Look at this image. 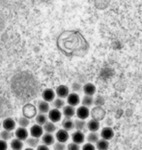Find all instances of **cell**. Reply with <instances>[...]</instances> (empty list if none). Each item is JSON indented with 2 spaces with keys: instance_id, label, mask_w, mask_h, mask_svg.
<instances>
[{
  "instance_id": "1",
  "label": "cell",
  "mask_w": 142,
  "mask_h": 150,
  "mask_svg": "<svg viewBox=\"0 0 142 150\" xmlns=\"http://www.w3.org/2000/svg\"><path fill=\"white\" fill-rule=\"evenodd\" d=\"M12 88L15 95L26 98L36 94L38 82L30 73L20 72L12 79Z\"/></svg>"
},
{
  "instance_id": "2",
  "label": "cell",
  "mask_w": 142,
  "mask_h": 150,
  "mask_svg": "<svg viewBox=\"0 0 142 150\" xmlns=\"http://www.w3.org/2000/svg\"><path fill=\"white\" fill-rule=\"evenodd\" d=\"M22 114H23L24 117L28 118V119L35 117L36 114H37V108L32 104L24 105L23 108H22Z\"/></svg>"
},
{
  "instance_id": "3",
  "label": "cell",
  "mask_w": 142,
  "mask_h": 150,
  "mask_svg": "<svg viewBox=\"0 0 142 150\" xmlns=\"http://www.w3.org/2000/svg\"><path fill=\"white\" fill-rule=\"evenodd\" d=\"M90 114L93 119L101 121L105 119V110H103L102 106H96L92 110L90 111Z\"/></svg>"
},
{
  "instance_id": "4",
  "label": "cell",
  "mask_w": 142,
  "mask_h": 150,
  "mask_svg": "<svg viewBox=\"0 0 142 150\" xmlns=\"http://www.w3.org/2000/svg\"><path fill=\"white\" fill-rule=\"evenodd\" d=\"M62 117V112L58 108H52V110H49V119L53 123L59 122L61 120Z\"/></svg>"
},
{
  "instance_id": "5",
  "label": "cell",
  "mask_w": 142,
  "mask_h": 150,
  "mask_svg": "<svg viewBox=\"0 0 142 150\" xmlns=\"http://www.w3.org/2000/svg\"><path fill=\"white\" fill-rule=\"evenodd\" d=\"M75 114H77V116L79 118V119L85 120L90 116V110H89V108H87L85 106H81L75 110Z\"/></svg>"
},
{
  "instance_id": "6",
  "label": "cell",
  "mask_w": 142,
  "mask_h": 150,
  "mask_svg": "<svg viewBox=\"0 0 142 150\" xmlns=\"http://www.w3.org/2000/svg\"><path fill=\"white\" fill-rule=\"evenodd\" d=\"M30 134H31V137H33V138L40 139L44 134L43 127L39 125V124H35V125H33L30 128Z\"/></svg>"
},
{
  "instance_id": "7",
  "label": "cell",
  "mask_w": 142,
  "mask_h": 150,
  "mask_svg": "<svg viewBox=\"0 0 142 150\" xmlns=\"http://www.w3.org/2000/svg\"><path fill=\"white\" fill-rule=\"evenodd\" d=\"M55 137H56V139H57L59 142H63V143H65L69 139V138H70L68 131L65 129L58 130L55 134Z\"/></svg>"
},
{
  "instance_id": "8",
  "label": "cell",
  "mask_w": 142,
  "mask_h": 150,
  "mask_svg": "<svg viewBox=\"0 0 142 150\" xmlns=\"http://www.w3.org/2000/svg\"><path fill=\"white\" fill-rule=\"evenodd\" d=\"M69 94H70V89H69L67 85L61 84L56 88V95H57L59 98H62V99L67 98Z\"/></svg>"
},
{
  "instance_id": "9",
  "label": "cell",
  "mask_w": 142,
  "mask_h": 150,
  "mask_svg": "<svg viewBox=\"0 0 142 150\" xmlns=\"http://www.w3.org/2000/svg\"><path fill=\"white\" fill-rule=\"evenodd\" d=\"M82 90L84 92L85 95H89V96H93V95L96 93L97 91V88H96V85L92 82H87L82 86Z\"/></svg>"
},
{
  "instance_id": "10",
  "label": "cell",
  "mask_w": 142,
  "mask_h": 150,
  "mask_svg": "<svg viewBox=\"0 0 142 150\" xmlns=\"http://www.w3.org/2000/svg\"><path fill=\"white\" fill-rule=\"evenodd\" d=\"M67 102L70 106L75 107L80 103V98H79V96H78L77 93L74 92V93L69 94L67 96Z\"/></svg>"
},
{
  "instance_id": "11",
  "label": "cell",
  "mask_w": 142,
  "mask_h": 150,
  "mask_svg": "<svg viewBox=\"0 0 142 150\" xmlns=\"http://www.w3.org/2000/svg\"><path fill=\"white\" fill-rule=\"evenodd\" d=\"M43 100L46 102H52L55 98V92L50 88H46L42 93Z\"/></svg>"
},
{
  "instance_id": "12",
  "label": "cell",
  "mask_w": 142,
  "mask_h": 150,
  "mask_svg": "<svg viewBox=\"0 0 142 150\" xmlns=\"http://www.w3.org/2000/svg\"><path fill=\"white\" fill-rule=\"evenodd\" d=\"M2 126H3V128H4V130L12 132V131L15 130V121L11 117L5 118L2 123Z\"/></svg>"
},
{
  "instance_id": "13",
  "label": "cell",
  "mask_w": 142,
  "mask_h": 150,
  "mask_svg": "<svg viewBox=\"0 0 142 150\" xmlns=\"http://www.w3.org/2000/svg\"><path fill=\"white\" fill-rule=\"evenodd\" d=\"M72 142H75L77 144H81L84 139H85V136L83 132L81 131H75V132L72 135Z\"/></svg>"
},
{
  "instance_id": "14",
  "label": "cell",
  "mask_w": 142,
  "mask_h": 150,
  "mask_svg": "<svg viewBox=\"0 0 142 150\" xmlns=\"http://www.w3.org/2000/svg\"><path fill=\"white\" fill-rule=\"evenodd\" d=\"M28 131L26 130V128H23V127H20L18 128L17 131H15V138L20 139V140H26V139L28 138Z\"/></svg>"
},
{
  "instance_id": "15",
  "label": "cell",
  "mask_w": 142,
  "mask_h": 150,
  "mask_svg": "<svg viewBox=\"0 0 142 150\" xmlns=\"http://www.w3.org/2000/svg\"><path fill=\"white\" fill-rule=\"evenodd\" d=\"M101 137H102V139H103L110 140L114 137V132H113V130L110 128V127H105V128L102 130V132H101Z\"/></svg>"
},
{
  "instance_id": "16",
  "label": "cell",
  "mask_w": 142,
  "mask_h": 150,
  "mask_svg": "<svg viewBox=\"0 0 142 150\" xmlns=\"http://www.w3.org/2000/svg\"><path fill=\"white\" fill-rule=\"evenodd\" d=\"M86 127H87V129L90 131V132H98V130H99L100 127H101L100 121L95 120L92 118V119L89 120L86 123Z\"/></svg>"
},
{
  "instance_id": "17",
  "label": "cell",
  "mask_w": 142,
  "mask_h": 150,
  "mask_svg": "<svg viewBox=\"0 0 142 150\" xmlns=\"http://www.w3.org/2000/svg\"><path fill=\"white\" fill-rule=\"evenodd\" d=\"M54 137H53L52 134L50 133H46V134H43L42 136V142H43V144H46L47 146L49 145H52L54 143Z\"/></svg>"
},
{
  "instance_id": "18",
  "label": "cell",
  "mask_w": 142,
  "mask_h": 150,
  "mask_svg": "<svg viewBox=\"0 0 142 150\" xmlns=\"http://www.w3.org/2000/svg\"><path fill=\"white\" fill-rule=\"evenodd\" d=\"M63 114H64L65 117L72 118L75 114V107L70 106V105H68V106H64L63 107Z\"/></svg>"
},
{
  "instance_id": "19",
  "label": "cell",
  "mask_w": 142,
  "mask_h": 150,
  "mask_svg": "<svg viewBox=\"0 0 142 150\" xmlns=\"http://www.w3.org/2000/svg\"><path fill=\"white\" fill-rule=\"evenodd\" d=\"M38 110L40 111L41 113H46L49 112V102H46V101H40L38 102Z\"/></svg>"
},
{
  "instance_id": "20",
  "label": "cell",
  "mask_w": 142,
  "mask_h": 150,
  "mask_svg": "<svg viewBox=\"0 0 142 150\" xmlns=\"http://www.w3.org/2000/svg\"><path fill=\"white\" fill-rule=\"evenodd\" d=\"M62 127H63V129L67 130L69 132V131H71L75 128V122L71 119V118L66 117L62 122Z\"/></svg>"
},
{
  "instance_id": "21",
  "label": "cell",
  "mask_w": 142,
  "mask_h": 150,
  "mask_svg": "<svg viewBox=\"0 0 142 150\" xmlns=\"http://www.w3.org/2000/svg\"><path fill=\"white\" fill-rule=\"evenodd\" d=\"M11 148L13 150H22L23 148V142H22V140H20V139H12V142H11Z\"/></svg>"
},
{
  "instance_id": "22",
  "label": "cell",
  "mask_w": 142,
  "mask_h": 150,
  "mask_svg": "<svg viewBox=\"0 0 142 150\" xmlns=\"http://www.w3.org/2000/svg\"><path fill=\"white\" fill-rule=\"evenodd\" d=\"M43 129H44V131H46V133L52 134L53 132H55V130H56L55 123L51 122V121H46V122L44 124Z\"/></svg>"
},
{
  "instance_id": "23",
  "label": "cell",
  "mask_w": 142,
  "mask_h": 150,
  "mask_svg": "<svg viewBox=\"0 0 142 150\" xmlns=\"http://www.w3.org/2000/svg\"><path fill=\"white\" fill-rule=\"evenodd\" d=\"M96 144H97V148L98 150H107L109 148V142H108V140H106V139H99L98 142H96Z\"/></svg>"
},
{
  "instance_id": "24",
  "label": "cell",
  "mask_w": 142,
  "mask_h": 150,
  "mask_svg": "<svg viewBox=\"0 0 142 150\" xmlns=\"http://www.w3.org/2000/svg\"><path fill=\"white\" fill-rule=\"evenodd\" d=\"M75 122V128L77 129V131H81V132H83V130H85L86 128V122L83 120V119H77Z\"/></svg>"
},
{
  "instance_id": "25",
  "label": "cell",
  "mask_w": 142,
  "mask_h": 150,
  "mask_svg": "<svg viewBox=\"0 0 142 150\" xmlns=\"http://www.w3.org/2000/svg\"><path fill=\"white\" fill-rule=\"evenodd\" d=\"M81 103H82V106L89 108V107L93 106V105H94V98H93V96L85 95V96L83 97V99H82V101H81Z\"/></svg>"
},
{
  "instance_id": "26",
  "label": "cell",
  "mask_w": 142,
  "mask_h": 150,
  "mask_svg": "<svg viewBox=\"0 0 142 150\" xmlns=\"http://www.w3.org/2000/svg\"><path fill=\"white\" fill-rule=\"evenodd\" d=\"M35 120H36V123L39 124V125H44L46 121H47V116L46 115V113H39V114H36L35 116Z\"/></svg>"
},
{
  "instance_id": "27",
  "label": "cell",
  "mask_w": 142,
  "mask_h": 150,
  "mask_svg": "<svg viewBox=\"0 0 142 150\" xmlns=\"http://www.w3.org/2000/svg\"><path fill=\"white\" fill-rule=\"evenodd\" d=\"M99 135H98L97 132H90L89 135L87 136V142L90 143H96L98 140H99Z\"/></svg>"
},
{
  "instance_id": "28",
  "label": "cell",
  "mask_w": 142,
  "mask_h": 150,
  "mask_svg": "<svg viewBox=\"0 0 142 150\" xmlns=\"http://www.w3.org/2000/svg\"><path fill=\"white\" fill-rule=\"evenodd\" d=\"M26 143L27 145L29 146L31 148H34V147H37L38 145H39V139L37 138H33V137H31L29 139H26Z\"/></svg>"
},
{
  "instance_id": "29",
  "label": "cell",
  "mask_w": 142,
  "mask_h": 150,
  "mask_svg": "<svg viewBox=\"0 0 142 150\" xmlns=\"http://www.w3.org/2000/svg\"><path fill=\"white\" fill-rule=\"evenodd\" d=\"M52 102H53L52 105H53V107H54V108H58V110H60V108H63V107L65 106V102L62 98L58 97L57 99H54Z\"/></svg>"
},
{
  "instance_id": "30",
  "label": "cell",
  "mask_w": 142,
  "mask_h": 150,
  "mask_svg": "<svg viewBox=\"0 0 142 150\" xmlns=\"http://www.w3.org/2000/svg\"><path fill=\"white\" fill-rule=\"evenodd\" d=\"M12 133L10 132V131H7V130H4V131H2L1 133H0V139H3V140H9V139H12Z\"/></svg>"
},
{
  "instance_id": "31",
  "label": "cell",
  "mask_w": 142,
  "mask_h": 150,
  "mask_svg": "<svg viewBox=\"0 0 142 150\" xmlns=\"http://www.w3.org/2000/svg\"><path fill=\"white\" fill-rule=\"evenodd\" d=\"M30 121L28 118L24 117V116H21L18 118V125H20V127H23V128H26V127L29 125Z\"/></svg>"
},
{
  "instance_id": "32",
  "label": "cell",
  "mask_w": 142,
  "mask_h": 150,
  "mask_svg": "<svg viewBox=\"0 0 142 150\" xmlns=\"http://www.w3.org/2000/svg\"><path fill=\"white\" fill-rule=\"evenodd\" d=\"M66 150H80V147H79V144H77V143L71 142V143H69L68 146L66 147Z\"/></svg>"
},
{
  "instance_id": "33",
  "label": "cell",
  "mask_w": 142,
  "mask_h": 150,
  "mask_svg": "<svg viewBox=\"0 0 142 150\" xmlns=\"http://www.w3.org/2000/svg\"><path fill=\"white\" fill-rule=\"evenodd\" d=\"M53 149L54 150H66V145L63 142H56L53 145Z\"/></svg>"
},
{
  "instance_id": "34",
  "label": "cell",
  "mask_w": 142,
  "mask_h": 150,
  "mask_svg": "<svg viewBox=\"0 0 142 150\" xmlns=\"http://www.w3.org/2000/svg\"><path fill=\"white\" fill-rule=\"evenodd\" d=\"M82 150H96V147L94 146L93 143L87 142V143H85V144L83 145Z\"/></svg>"
},
{
  "instance_id": "35",
  "label": "cell",
  "mask_w": 142,
  "mask_h": 150,
  "mask_svg": "<svg viewBox=\"0 0 142 150\" xmlns=\"http://www.w3.org/2000/svg\"><path fill=\"white\" fill-rule=\"evenodd\" d=\"M72 90L75 92H77V91H80L81 89H82V86H81L78 82H75V83H72Z\"/></svg>"
},
{
  "instance_id": "36",
  "label": "cell",
  "mask_w": 142,
  "mask_h": 150,
  "mask_svg": "<svg viewBox=\"0 0 142 150\" xmlns=\"http://www.w3.org/2000/svg\"><path fill=\"white\" fill-rule=\"evenodd\" d=\"M7 149H8L7 142L0 139V150H7Z\"/></svg>"
},
{
  "instance_id": "37",
  "label": "cell",
  "mask_w": 142,
  "mask_h": 150,
  "mask_svg": "<svg viewBox=\"0 0 142 150\" xmlns=\"http://www.w3.org/2000/svg\"><path fill=\"white\" fill-rule=\"evenodd\" d=\"M37 150H49V148L46 144H41L37 146Z\"/></svg>"
},
{
  "instance_id": "38",
  "label": "cell",
  "mask_w": 142,
  "mask_h": 150,
  "mask_svg": "<svg viewBox=\"0 0 142 150\" xmlns=\"http://www.w3.org/2000/svg\"><path fill=\"white\" fill-rule=\"evenodd\" d=\"M24 150H34L33 148H31V147H28V148H25Z\"/></svg>"
}]
</instances>
